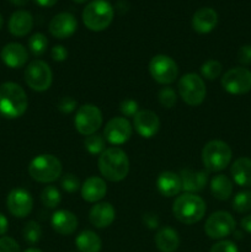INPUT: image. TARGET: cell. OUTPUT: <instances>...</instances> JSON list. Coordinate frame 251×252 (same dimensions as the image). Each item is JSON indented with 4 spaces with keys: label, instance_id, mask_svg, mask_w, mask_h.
<instances>
[{
    "label": "cell",
    "instance_id": "cell-1",
    "mask_svg": "<svg viewBox=\"0 0 251 252\" xmlns=\"http://www.w3.org/2000/svg\"><path fill=\"white\" fill-rule=\"evenodd\" d=\"M29 107L24 89L16 83L6 81L0 85V115L9 120L21 117Z\"/></svg>",
    "mask_w": 251,
    "mask_h": 252
},
{
    "label": "cell",
    "instance_id": "cell-2",
    "mask_svg": "<svg viewBox=\"0 0 251 252\" xmlns=\"http://www.w3.org/2000/svg\"><path fill=\"white\" fill-rule=\"evenodd\" d=\"M98 170L103 179L111 182H120L129 172V159L127 154L118 147L106 148L98 157Z\"/></svg>",
    "mask_w": 251,
    "mask_h": 252
},
{
    "label": "cell",
    "instance_id": "cell-3",
    "mask_svg": "<svg viewBox=\"0 0 251 252\" xmlns=\"http://www.w3.org/2000/svg\"><path fill=\"white\" fill-rule=\"evenodd\" d=\"M206 202L194 193H182L175 198L172 204V214L182 224L198 223L206 214Z\"/></svg>",
    "mask_w": 251,
    "mask_h": 252
},
{
    "label": "cell",
    "instance_id": "cell-4",
    "mask_svg": "<svg viewBox=\"0 0 251 252\" xmlns=\"http://www.w3.org/2000/svg\"><path fill=\"white\" fill-rule=\"evenodd\" d=\"M63 165L61 160L52 154H41L34 157L29 165V174L34 181L51 184L62 176Z\"/></svg>",
    "mask_w": 251,
    "mask_h": 252
},
{
    "label": "cell",
    "instance_id": "cell-5",
    "mask_svg": "<svg viewBox=\"0 0 251 252\" xmlns=\"http://www.w3.org/2000/svg\"><path fill=\"white\" fill-rule=\"evenodd\" d=\"M115 16L112 5L106 0H93L83 10V22L90 31L100 32L107 29Z\"/></svg>",
    "mask_w": 251,
    "mask_h": 252
},
{
    "label": "cell",
    "instance_id": "cell-6",
    "mask_svg": "<svg viewBox=\"0 0 251 252\" xmlns=\"http://www.w3.org/2000/svg\"><path fill=\"white\" fill-rule=\"evenodd\" d=\"M202 164L208 172L223 171L229 166L233 152L223 140H211L202 149Z\"/></svg>",
    "mask_w": 251,
    "mask_h": 252
},
{
    "label": "cell",
    "instance_id": "cell-7",
    "mask_svg": "<svg viewBox=\"0 0 251 252\" xmlns=\"http://www.w3.org/2000/svg\"><path fill=\"white\" fill-rule=\"evenodd\" d=\"M177 91L181 100L186 105L199 106L206 98V83L198 74L187 73L180 78L177 83Z\"/></svg>",
    "mask_w": 251,
    "mask_h": 252
},
{
    "label": "cell",
    "instance_id": "cell-8",
    "mask_svg": "<svg viewBox=\"0 0 251 252\" xmlns=\"http://www.w3.org/2000/svg\"><path fill=\"white\" fill-rule=\"evenodd\" d=\"M25 81L31 90L43 93L53 83V73L48 64L41 59L32 61L25 69Z\"/></svg>",
    "mask_w": 251,
    "mask_h": 252
},
{
    "label": "cell",
    "instance_id": "cell-9",
    "mask_svg": "<svg viewBox=\"0 0 251 252\" xmlns=\"http://www.w3.org/2000/svg\"><path fill=\"white\" fill-rule=\"evenodd\" d=\"M102 122L103 118L101 110L97 106L91 105V103H86L78 107L75 117H74L75 129L85 137L95 134L102 126Z\"/></svg>",
    "mask_w": 251,
    "mask_h": 252
},
{
    "label": "cell",
    "instance_id": "cell-10",
    "mask_svg": "<svg viewBox=\"0 0 251 252\" xmlns=\"http://www.w3.org/2000/svg\"><path fill=\"white\" fill-rule=\"evenodd\" d=\"M236 221L229 212L218 211L212 213L204 224V231L208 238L221 240L235 231Z\"/></svg>",
    "mask_w": 251,
    "mask_h": 252
},
{
    "label": "cell",
    "instance_id": "cell-11",
    "mask_svg": "<svg viewBox=\"0 0 251 252\" xmlns=\"http://www.w3.org/2000/svg\"><path fill=\"white\" fill-rule=\"evenodd\" d=\"M149 73L157 83L170 85L179 76L177 63L166 54H157L149 62Z\"/></svg>",
    "mask_w": 251,
    "mask_h": 252
},
{
    "label": "cell",
    "instance_id": "cell-12",
    "mask_svg": "<svg viewBox=\"0 0 251 252\" xmlns=\"http://www.w3.org/2000/svg\"><path fill=\"white\" fill-rule=\"evenodd\" d=\"M224 90L231 95H244L251 91V71L244 66H235L224 73L220 80Z\"/></svg>",
    "mask_w": 251,
    "mask_h": 252
},
{
    "label": "cell",
    "instance_id": "cell-13",
    "mask_svg": "<svg viewBox=\"0 0 251 252\" xmlns=\"http://www.w3.org/2000/svg\"><path fill=\"white\" fill-rule=\"evenodd\" d=\"M133 127L128 118L113 117L106 123L103 128V138L112 145H122L130 139Z\"/></svg>",
    "mask_w": 251,
    "mask_h": 252
},
{
    "label": "cell",
    "instance_id": "cell-14",
    "mask_svg": "<svg viewBox=\"0 0 251 252\" xmlns=\"http://www.w3.org/2000/svg\"><path fill=\"white\" fill-rule=\"evenodd\" d=\"M6 207L15 218H26L33 209V198L25 189H14L7 194Z\"/></svg>",
    "mask_w": 251,
    "mask_h": 252
},
{
    "label": "cell",
    "instance_id": "cell-15",
    "mask_svg": "<svg viewBox=\"0 0 251 252\" xmlns=\"http://www.w3.org/2000/svg\"><path fill=\"white\" fill-rule=\"evenodd\" d=\"M133 127L142 138H152L159 132L160 120L155 112L150 110H139L133 117Z\"/></svg>",
    "mask_w": 251,
    "mask_h": 252
},
{
    "label": "cell",
    "instance_id": "cell-16",
    "mask_svg": "<svg viewBox=\"0 0 251 252\" xmlns=\"http://www.w3.org/2000/svg\"><path fill=\"white\" fill-rule=\"evenodd\" d=\"M76 29H78V21L70 12H61L56 15L48 25L49 33L58 39L69 38L73 36Z\"/></svg>",
    "mask_w": 251,
    "mask_h": 252
},
{
    "label": "cell",
    "instance_id": "cell-17",
    "mask_svg": "<svg viewBox=\"0 0 251 252\" xmlns=\"http://www.w3.org/2000/svg\"><path fill=\"white\" fill-rule=\"evenodd\" d=\"M116 219V211L110 202H98L91 207L89 220L95 228L103 229L110 226Z\"/></svg>",
    "mask_w": 251,
    "mask_h": 252
},
{
    "label": "cell",
    "instance_id": "cell-18",
    "mask_svg": "<svg viewBox=\"0 0 251 252\" xmlns=\"http://www.w3.org/2000/svg\"><path fill=\"white\" fill-rule=\"evenodd\" d=\"M78 218L75 214L70 211L59 209L52 214L51 225L53 230L59 235H71L78 229Z\"/></svg>",
    "mask_w": 251,
    "mask_h": 252
},
{
    "label": "cell",
    "instance_id": "cell-19",
    "mask_svg": "<svg viewBox=\"0 0 251 252\" xmlns=\"http://www.w3.org/2000/svg\"><path fill=\"white\" fill-rule=\"evenodd\" d=\"M0 57H1V61L4 62L6 66L12 69H19L22 68L29 61V52L22 44L11 42V43H7L6 46H4Z\"/></svg>",
    "mask_w": 251,
    "mask_h": 252
},
{
    "label": "cell",
    "instance_id": "cell-20",
    "mask_svg": "<svg viewBox=\"0 0 251 252\" xmlns=\"http://www.w3.org/2000/svg\"><path fill=\"white\" fill-rule=\"evenodd\" d=\"M80 192L84 201L89 203H98L107 193V185L101 177L90 176L83 182Z\"/></svg>",
    "mask_w": 251,
    "mask_h": 252
},
{
    "label": "cell",
    "instance_id": "cell-21",
    "mask_svg": "<svg viewBox=\"0 0 251 252\" xmlns=\"http://www.w3.org/2000/svg\"><path fill=\"white\" fill-rule=\"evenodd\" d=\"M192 29L197 33L206 34L213 31L218 24V14L212 7H201L192 16Z\"/></svg>",
    "mask_w": 251,
    "mask_h": 252
},
{
    "label": "cell",
    "instance_id": "cell-22",
    "mask_svg": "<svg viewBox=\"0 0 251 252\" xmlns=\"http://www.w3.org/2000/svg\"><path fill=\"white\" fill-rule=\"evenodd\" d=\"M182 182V191L186 193H197L206 187L208 182V171H198V170L184 169L180 172Z\"/></svg>",
    "mask_w": 251,
    "mask_h": 252
},
{
    "label": "cell",
    "instance_id": "cell-23",
    "mask_svg": "<svg viewBox=\"0 0 251 252\" xmlns=\"http://www.w3.org/2000/svg\"><path fill=\"white\" fill-rule=\"evenodd\" d=\"M157 189L161 196L167 198L179 196L180 192L182 191L181 177L172 171L161 172L157 179Z\"/></svg>",
    "mask_w": 251,
    "mask_h": 252
},
{
    "label": "cell",
    "instance_id": "cell-24",
    "mask_svg": "<svg viewBox=\"0 0 251 252\" xmlns=\"http://www.w3.org/2000/svg\"><path fill=\"white\" fill-rule=\"evenodd\" d=\"M7 27L12 36L24 37L31 32L32 27H33V17L29 11L17 10L10 16Z\"/></svg>",
    "mask_w": 251,
    "mask_h": 252
},
{
    "label": "cell",
    "instance_id": "cell-25",
    "mask_svg": "<svg viewBox=\"0 0 251 252\" xmlns=\"http://www.w3.org/2000/svg\"><path fill=\"white\" fill-rule=\"evenodd\" d=\"M154 240L160 252H175L180 246L179 234L171 226H164L159 229Z\"/></svg>",
    "mask_w": 251,
    "mask_h": 252
},
{
    "label": "cell",
    "instance_id": "cell-26",
    "mask_svg": "<svg viewBox=\"0 0 251 252\" xmlns=\"http://www.w3.org/2000/svg\"><path fill=\"white\" fill-rule=\"evenodd\" d=\"M230 174L234 182L240 187H251V159L239 158L233 162Z\"/></svg>",
    "mask_w": 251,
    "mask_h": 252
},
{
    "label": "cell",
    "instance_id": "cell-27",
    "mask_svg": "<svg viewBox=\"0 0 251 252\" xmlns=\"http://www.w3.org/2000/svg\"><path fill=\"white\" fill-rule=\"evenodd\" d=\"M212 196L218 201H226L233 194V181L225 175H217L211 180L209 184Z\"/></svg>",
    "mask_w": 251,
    "mask_h": 252
},
{
    "label": "cell",
    "instance_id": "cell-28",
    "mask_svg": "<svg viewBox=\"0 0 251 252\" xmlns=\"http://www.w3.org/2000/svg\"><path fill=\"white\" fill-rule=\"evenodd\" d=\"M75 245L80 252H100L102 241L93 230H84L76 236Z\"/></svg>",
    "mask_w": 251,
    "mask_h": 252
},
{
    "label": "cell",
    "instance_id": "cell-29",
    "mask_svg": "<svg viewBox=\"0 0 251 252\" xmlns=\"http://www.w3.org/2000/svg\"><path fill=\"white\" fill-rule=\"evenodd\" d=\"M84 145H85V149L91 155H101L106 150L105 138H103V135L97 134V133L88 135L84 140Z\"/></svg>",
    "mask_w": 251,
    "mask_h": 252
},
{
    "label": "cell",
    "instance_id": "cell-30",
    "mask_svg": "<svg viewBox=\"0 0 251 252\" xmlns=\"http://www.w3.org/2000/svg\"><path fill=\"white\" fill-rule=\"evenodd\" d=\"M62 201L61 192L54 186H46L41 193V202L47 208H57Z\"/></svg>",
    "mask_w": 251,
    "mask_h": 252
},
{
    "label": "cell",
    "instance_id": "cell-31",
    "mask_svg": "<svg viewBox=\"0 0 251 252\" xmlns=\"http://www.w3.org/2000/svg\"><path fill=\"white\" fill-rule=\"evenodd\" d=\"M223 70V65L220 62L216 61V59H209V61L204 62L201 65V76L203 80H216L219 78Z\"/></svg>",
    "mask_w": 251,
    "mask_h": 252
},
{
    "label": "cell",
    "instance_id": "cell-32",
    "mask_svg": "<svg viewBox=\"0 0 251 252\" xmlns=\"http://www.w3.org/2000/svg\"><path fill=\"white\" fill-rule=\"evenodd\" d=\"M47 47H48V39L41 32L32 34L29 38V49L33 56L39 57L46 53Z\"/></svg>",
    "mask_w": 251,
    "mask_h": 252
},
{
    "label": "cell",
    "instance_id": "cell-33",
    "mask_svg": "<svg viewBox=\"0 0 251 252\" xmlns=\"http://www.w3.org/2000/svg\"><path fill=\"white\" fill-rule=\"evenodd\" d=\"M22 235L26 243L31 244H37L42 238V228L37 221L30 220L25 224L24 229H22Z\"/></svg>",
    "mask_w": 251,
    "mask_h": 252
},
{
    "label": "cell",
    "instance_id": "cell-34",
    "mask_svg": "<svg viewBox=\"0 0 251 252\" xmlns=\"http://www.w3.org/2000/svg\"><path fill=\"white\" fill-rule=\"evenodd\" d=\"M233 209L236 213H248L251 211V191L238 192L233 199Z\"/></svg>",
    "mask_w": 251,
    "mask_h": 252
},
{
    "label": "cell",
    "instance_id": "cell-35",
    "mask_svg": "<svg viewBox=\"0 0 251 252\" xmlns=\"http://www.w3.org/2000/svg\"><path fill=\"white\" fill-rule=\"evenodd\" d=\"M157 100L162 107L170 110L176 105L177 94L171 86H164V88L160 89L159 94H157Z\"/></svg>",
    "mask_w": 251,
    "mask_h": 252
},
{
    "label": "cell",
    "instance_id": "cell-36",
    "mask_svg": "<svg viewBox=\"0 0 251 252\" xmlns=\"http://www.w3.org/2000/svg\"><path fill=\"white\" fill-rule=\"evenodd\" d=\"M61 186L62 189L65 192H68V193H74V192H76L80 189L81 184L80 180H79L74 174H65L62 177Z\"/></svg>",
    "mask_w": 251,
    "mask_h": 252
},
{
    "label": "cell",
    "instance_id": "cell-37",
    "mask_svg": "<svg viewBox=\"0 0 251 252\" xmlns=\"http://www.w3.org/2000/svg\"><path fill=\"white\" fill-rule=\"evenodd\" d=\"M120 111L123 115V117H134L138 111H139V105L133 98H126V100L121 102Z\"/></svg>",
    "mask_w": 251,
    "mask_h": 252
},
{
    "label": "cell",
    "instance_id": "cell-38",
    "mask_svg": "<svg viewBox=\"0 0 251 252\" xmlns=\"http://www.w3.org/2000/svg\"><path fill=\"white\" fill-rule=\"evenodd\" d=\"M76 106H78V102H76L75 98H73L71 96H63L58 100L57 102V108L61 111L62 113H71L73 111L76 110Z\"/></svg>",
    "mask_w": 251,
    "mask_h": 252
},
{
    "label": "cell",
    "instance_id": "cell-39",
    "mask_svg": "<svg viewBox=\"0 0 251 252\" xmlns=\"http://www.w3.org/2000/svg\"><path fill=\"white\" fill-rule=\"evenodd\" d=\"M0 252H20V246L16 240L10 236L0 238Z\"/></svg>",
    "mask_w": 251,
    "mask_h": 252
},
{
    "label": "cell",
    "instance_id": "cell-40",
    "mask_svg": "<svg viewBox=\"0 0 251 252\" xmlns=\"http://www.w3.org/2000/svg\"><path fill=\"white\" fill-rule=\"evenodd\" d=\"M209 252H239L238 246L230 240H220L214 244Z\"/></svg>",
    "mask_w": 251,
    "mask_h": 252
},
{
    "label": "cell",
    "instance_id": "cell-41",
    "mask_svg": "<svg viewBox=\"0 0 251 252\" xmlns=\"http://www.w3.org/2000/svg\"><path fill=\"white\" fill-rule=\"evenodd\" d=\"M238 61L241 65H251V44H244L238 51Z\"/></svg>",
    "mask_w": 251,
    "mask_h": 252
},
{
    "label": "cell",
    "instance_id": "cell-42",
    "mask_svg": "<svg viewBox=\"0 0 251 252\" xmlns=\"http://www.w3.org/2000/svg\"><path fill=\"white\" fill-rule=\"evenodd\" d=\"M142 219H143V224H144L148 229H152V230H154V229L159 228L160 219H159V217H157V214L152 213V212H148V213L143 214Z\"/></svg>",
    "mask_w": 251,
    "mask_h": 252
},
{
    "label": "cell",
    "instance_id": "cell-43",
    "mask_svg": "<svg viewBox=\"0 0 251 252\" xmlns=\"http://www.w3.org/2000/svg\"><path fill=\"white\" fill-rule=\"evenodd\" d=\"M51 57L54 62H64L68 58V51L62 44H57V46H54L52 48Z\"/></svg>",
    "mask_w": 251,
    "mask_h": 252
},
{
    "label": "cell",
    "instance_id": "cell-44",
    "mask_svg": "<svg viewBox=\"0 0 251 252\" xmlns=\"http://www.w3.org/2000/svg\"><path fill=\"white\" fill-rule=\"evenodd\" d=\"M240 226L244 231L251 234V214H249V216L244 217V218L241 219Z\"/></svg>",
    "mask_w": 251,
    "mask_h": 252
},
{
    "label": "cell",
    "instance_id": "cell-45",
    "mask_svg": "<svg viewBox=\"0 0 251 252\" xmlns=\"http://www.w3.org/2000/svg\"><path fill=\"white\" fill-rule=\"evenodd\" d=\"M7 229H9V221H7L6 217L2 213H0V236H4L6 234Z\"/></svg>",
    "mask_w": 251,
    "mask_h": 252
},
{
    "label": "cell",
    "instance_id": "cell-46",
    "mask_svg": "<svg viewBox=\"0 0 251 252\" xmlns=\"http://www.w3.org/2000/svg\"><path fill=\"white\" fill-rule=\"evenodd\" d=\"M36 4H38L39 6H43V7H51L53 6L54 4H57L58 0H34Z\"/></svg>",
    "mask_w": 251,
    "mask_h": 252
},
{
    "label": "cell",
    "instance_id": "cell-47",
    "mask_svg": "<svg viewBox=\"0 0 251 252\" xmlns=\"http://www.w3.org/2000/svg\"><path fill=\"white\" fill-rule=\"evenodd\" d=\"M12 5H16V6H24L26 5L30 0H9Z\"/></svg>",
    "mask_w": 251,
    "mask_h": 252
},
{
    "label": "cell",
    "instance_id": "cell-48",
    "mask_svg": "<svg viewBox=\"0 0 251 252\" xmlns=\"http://www.w3.org/2000/svg\"><path fill=\"white\" fill-rule=\"evenodd\" d=\"M25 252H43V251L39 250V249H36V248H31V249H27Z\"/></svg>",
    "mask_w": 251,
    "mask_h": 252
},
{
    "label": "cell",
    "instance_id": "cell-49",
    "mask_svg": "<svg viewBox=\"0 0 251 252\" xmlns=\"http://www.w3.org/2000/svg\"><path fill=\"white\" fill-rule=\"evenodd\" d=\"M74 2H76V4H84V2H88L89 0H73Z\"/></svg>",
    "mask_w": 251,
    "mask_h": 252
},
{
    "label": "cell",
    "instance_id": "cell-50",
    "mask_svg": "<svg viewBox=\"0 0 251 252\" xmlns=\"http://www.w3.org/2000/svg\"><path fill=\"white\" fill-rule=\"evenodd\" d=\"M2 25H4V19H2V15L0 14V30H1Z\"/></svg>",
    "mask_w": 251,
    "mask_h": 252
},
{
    "label": "cell",
    "instance_id": "cell-51",
    "mask_svg": "<svg viewBox=\"0 0 251 252\" xmlns=\"http://www.w3.org/2000/svg\"><path fill=\"white\" fill-rule=\"evenodd\" d=\"M234 234H235V238L236 239H240L241 238V233H240V231H234Z\"/></svg>",
    "mask_w": 251,
    "mask_h": 252
}]
</instances>
